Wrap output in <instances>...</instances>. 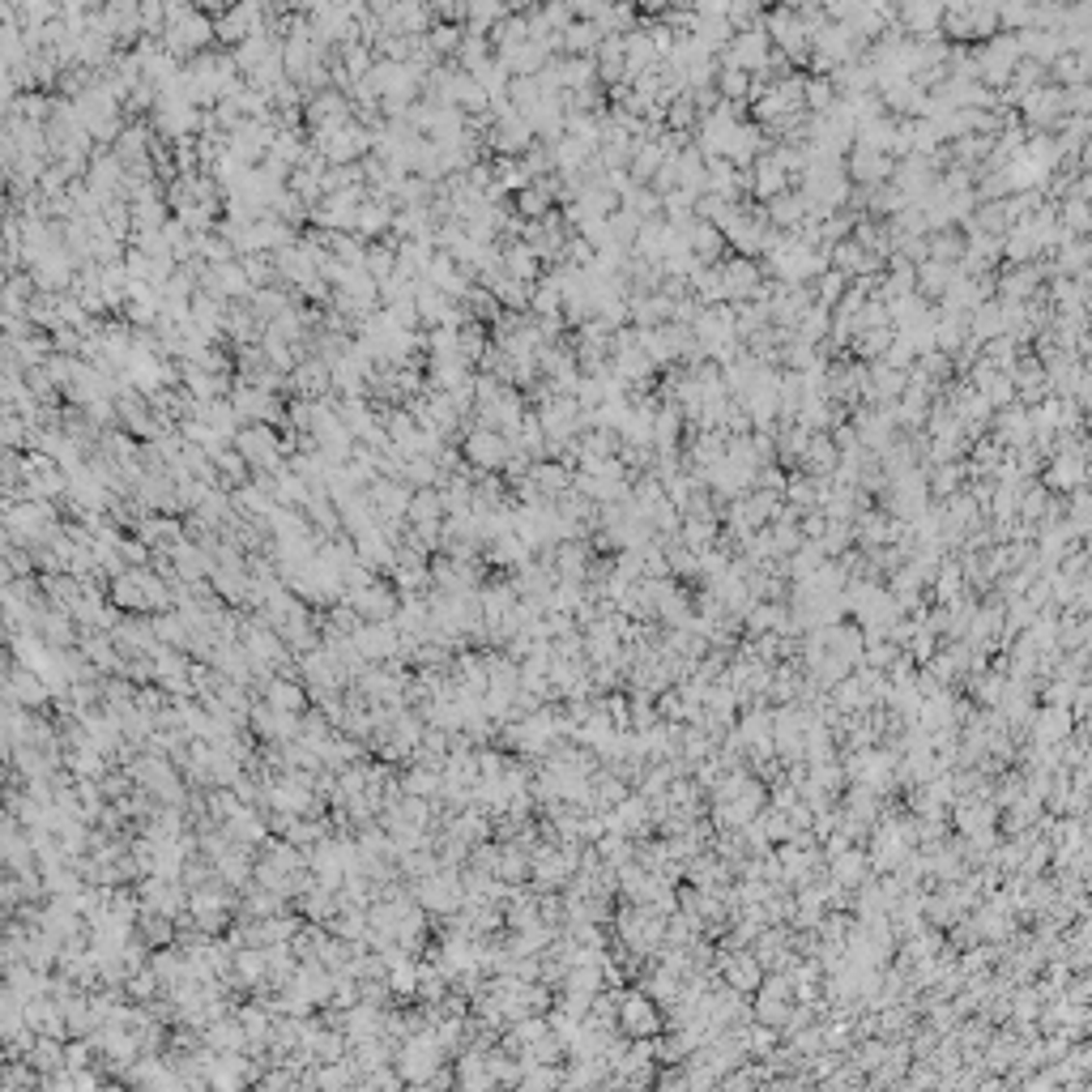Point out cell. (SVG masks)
Wrapping results in <instances>:
<instances>
[{
	"instance_id": "cell-1",
	"label": "cell",
	"mask_w": 1092,
	"mask_h": 1092,
	"mask_svg": "<svg viewBox=\"0 0 1092 1092\" xmlns=\"http://www.w3.org/2000/svg\"><path fill=\"white\" fill-rule=\"evenodd\" d=\"M214 17L196 5H167V31H163V47L175 56V61H196L201 52H210L214 43Z\"/></svg>"
},
{
	"instance_id": "cell-2",
	"label": "cell",
	"mask_w": 1092,
	"mask_h": 1092,
	"mask_svg": "<svg viewBox=\"0 0 1092 1092\" xmlns=\"http://www.w3.org/2000/svg\"><path fill=\"white\" fill-rule=\"evenodd\" d=\"M512 440L504 431H491V427H479L474 423L470 431L461 435V456L474 465L479 474H504L512 461Z\"/></svg>"
},
{
	"instance_id": "cell-3",
	"label": "cell",
	"mask_w": 1092,
	"mask_h": 1092,
	"mask_svg": "<svg viewBox=\"0 0 1092 1092\" xmlns=\"http://www.w3.org/2000/svg\"><path fill=\"white\" fill-rule=\"evenodd\" d=\"M231 405L244 423H265V427H286V402L277 393H265L256 384H240L231 389Z\"/></svg>"
},
{
	"instance_id": "cell-4",
	"label": "cell",
	"mask_w": 1092,
	"mask_h": 1092,
	"mask_svg": "<svg viewBox=\"0 0 1092 1092\" xmlns=\"http://www.w3.org/2000/svg\"><path fill=\"white\" fill-rule=\"evenodd\" d=\"M346 602L363 614V623H393L397 611H402V593H397L393 581H372L367 589L351 593Z\"/></svg>"
},
{
	"instance_id": "cell-5",
	"label": "cell",
	"mask_w": 1092,
	"mask_h": 1092,
	"mask_svg": "<svg viewBox=\"0 0 1092 1092\" xmlns=\"http://www.w3.org/2000/svg\"><path fill=\"white\" fill-rule=\"evenodd\" d=\"M367 495H372L376 512H380V521H405L410 516V500H414V486L410 482H397V479H380L367 486Z\"/></svg>"
},
{
	"instance_id": "cell-6",
	"label": "cell",
	"mask_w": 1092,
	"mask_h": 1092,
	"mask_svg": "<svg viewBox=\"0 0 1092 1092\" xmlns=\"http://www.w3.org/2000/svg\"><path fill=\"white\" fill-rule=\"evenodd\" d=\"M145 572L150 568H128L112 581V607L128 611V614H145L150 611V589H145Z\"/></svg>"
},
{
	"instance_id": "cell-7",
	"label": "cell",
	"mask_w": 1092,
	"mask_h": 1092,
	"mask_svg": "<svg viewBox=\"0 0 1092 1092\" xmlns=\"http://www.w3.org/2000/svg\"><path fill=\"white\" fill-rule=\"evenodd\" d=\"M137 538H142L150 551H175L188 533H184V521L180 516H167V512H150L142 525H137Z\"/></svg>"
},
{
	"instance_id": "cell-8",
	"label": "cell",
	"mask_w": 1092,
	"mask_h": 1092,
	"mask_svg": "<svg viewBox=\"0 0 1092 1092\" xmlns=\"http://www.w3.org/2000/svg\"><path fill=\"white\" fill-rule=\"evenodd\" d=\"M546 559H551L555 577H559L563 585H581L585 572H589V551H585V542H559L546 551Z\"/></svg>"
},
{
	"instance_id": "cell-9",
	"label": "cell",
	"mask_w": 1092,
	"mask_h": 1092,
	"mask_svg": "<svg viewBox=\"0 0 1092 1092\" xmlns=\"http://www.w3.org/2000/svg\"><path fill=\"white\" fill-rule=\"evenodd\" d=\"M530 39H533V35H530V17H525V5H516L512 13L491 31V47H495V56H508V52H516V47L530 43Z\"/></svg>"
},
{
	"instance_id": "cell-10",
	"label": "cell",
	"mask_w": 1092,
	"mask_h": 1092,
	"mask_svg": "<svg viewBox=\"0 0 1092 1092\" xmlns=\"http://www.w3.org/2000/svg\"><path fill=\"white\" fill-rule=\"evenodd\" d=\"M419 900L427 909H435V913H449V909L461 905V888H456V879L449 875V871H444V875H427L419 883Z\"/></svg>"
},
{
	"instance_id": "cell-11",
	"label": "cell",
	"mask_w": 1092,
	"mask_h": 1092,
	"mask_svg": "<svg viewBox=\"0 0 1092 1092\" xmlns=\"http://www.w3.org/2000/svg\"><path fill=\"white\" fill-rule=\"evenodd\" d=\"M482 559L491 563V568H525V563L533 559V551L525 546L516 533H504V538H495V542H486V551H482Z\"/></svg>"
},
{
	"instance_id": "cell-12",
	"label": "cell",
	"mask_w": 1092,
	"mask_h": 1092,
	"mask_svg": "<svg viewBox=\"0 0 1092 1092\" xmlns=\"http://www.w3.org/2000/svg\"><path fill=\"white\" fill-rule=\"evenodd\" d=\"M504 270L533 286V282L542 277V256L533 252V247L525 244V240H512V244H504Z\"/></svg>"
},
{
	"instance_id": "cell-13",
	"label": "cell",
	"mask_w": 1092,
	"mask_h": 1092,
	"mask_svg": "<svg viewBox=\"0 0 1092 1092\" xmlns=\"http://www.w3.org/2000/svg\"><path fill=\"white\" fill-rule=\"evenodd\" d=\"M444 516H449V508H444V491H440V486H423V491H414L410 516H405V521H410V525H444Z\"/></svg>"
},
{
	"instance_id": "cell-14",
	"label": "cell",
	"mask_w": 1092,
	"mask_h": 1092,
	"mask_svg": "<svg viewBox=\"0 0 1092 1092\" xmlns=\"http://www.w3.org/2000/svg\"><path fill=\"white\" fill-rule=\"evenodd\" d=\"M214 465H218V486H226V491H240V486H247L252 482V465L244 461L240 456V449H222L214 456Z\"/></svg>"
},
{
	"instance_id": "cell-15",
	"label": "cell",
	"mask_w": 1092,
	"mask_h": 1092,
	"mask_svg": "<svg viewBox=\"0 0 1092 1092\" xmlns=\"http://www.w3.org/2000/svg\"><path fill=\"white\" fill-rule=\"evenodd\" d=\"M397 235H389V240H376L367 244V273L376 277V282H389V277H397Z\"/></svg>"
},
{
	"instance_id": "cell-16",
	"label": "cell",
	"mask_w": 1092,
	"mask_h": 1092,
	"mask_svg": "<svg viewBox=\"0 0 1092 1092\" xmlns=\"http://www.w3.org/2000/svg\"><path fill=\"white\" fill-rule=\"evenodd\" d=\"M465 43V26H449V22H435L431 35H427V47H431L440 61H456V52H461Z\"/></svg>"
},
{
	"instance_id": "cell-17",
	"label": "cell",
	"mask_w": 1092,
	"mask_h": 1092,
	"mask_svg": "<svg viewBox=\"0 0 1092 1092\" xmlns=\"http://www.w3.org/2000/svg\"><path fill=\"white\" fill-rule=\"evenodd\" d=\"M265 696H270V709L291 713V717L303 709V691L295 688V683H270V688H265Z\"/></svg>"
},
{
	"instance_id": "cell-18",
	"label": "cell",
	"mask_w": 1092,
	"mask_h": 1092,
	"mask_svg": "<svg viewBox=\"0 0 1092 1092\" xmlns=\"http://www.w3.org/2000/svg\"><path fill=\"white\" fill-rule=\"evenodd\" d=\"M734 56H739V61H747V65H760V61H764V35H742L739 47H734Z\"/></svg>"
},
{
	"instance_id": "cell-19",
	"label": "cell",
	"mask_w": 1092,
	"mask_h": 1092,
	"mask_svg": "<svg viewBox=\"0 0 1092 1092\" xmlns=\"http://www.w3.org/2000/svg\"><path fill=\"white\" fill-rule=\"evenodd\" d=\"M721 91H726V94H742V91H747V77H742L739 68H730V73L721 77Z\"/></svg>"
}]
</instances>
